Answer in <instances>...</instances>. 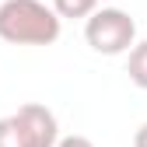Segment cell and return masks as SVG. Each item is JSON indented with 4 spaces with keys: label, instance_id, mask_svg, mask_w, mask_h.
Listing matches in <instances>:
<instances>
[{
    "label": "cell",
    "instance_id": "1",
    "mask_svg": "<svg viewBox=\"0 0 147 147\" xmlns=\"http://www.w3.org/2000/svg\"><path fill=\"white\" fill-rule=\"evenodd\" d=\"M56 7L42 0H4L0 4V39L11 46H53L60 39Z\"/></svg>",
    "mask_w": 147,
    "mask_h": 147
},
{
    "label": "cell",
    "instance_id": "2",
    "mask_svg": "<svg viewBox=\"0 0 147 147\" xmlns=\"http://www.w3.org/2000/svg\"><path fill=\"white\" fill-rule=\"evenodd\" d=\"M84 39L102 56H119V53L137 46V21L119 7H102V11H95L88 18Z\"/></svg>",
    "mask_w": 147,
    "mask_h": 147
},
{
    "label": "cell",
    "instance_id": "3",
    "mask_svg": "<svg viewBox=\"0 0 147 147\" xmlns=\"http://www.w3.org/2000/svg\"><path fill=\"white\" fill-rule=\"evenodd\" d=\"M18 123H21V130H25V140L28 147H56L60 144V126H56V116L49 112L46 105L39 102H28L18 109Z\"/></svg>",
    "mask_w": 147,
    "mask_h": 147
},
{
    "label": "cell",
    "instance_id": "4",
    "mask_svg": "<svg viewBox=\"0 0 147 147\" xmlns=\"http://www.w3.org/2000/svg\"><path fill=\"white\" fill-rule=\"evenodd\" d=\"M126 74H130V81H133L137 88H144V91H147V39H144V42H137V46L130 49Z\"/></svg>",
    "mask_w": 147,
    "mask_h": 147
},
{
    "label": "cell",
    "instance_id": "5",
    "mask_svg": "<svg viewBox=\"0 0 147 147\" xmlns=\"http://www.w3.org/2000/svg\"><path fill=\"white\" fill-rule=\"evenodd\" d=\"M60 18H91L98 11V0H53Z\"/></svg>",
    "mask_w": 147,
    "mask_h": 147
},
{
    "label": "cell",
    "instance_id": "6",
    "mask_svg": "<svg viewBox=\"0 0 147 147\" xmlns=\"http://www.w3.org/2000/svg\"><path fill=\"white\" fill-rule=\"evenodd\" d=\"M0 147H28L25 130H21V123H18V116L0 119Z\"/></svg>",
    "mask_w": 147,
    "mask_h": 147
},
{
    "label": "cell",
    "instance_id": "7",
    "mask_svg": "<svg viewBox=\"0 0 147 147\" xmlns=\"http://www.w3.org/2000/svg\"><path fill=\"white\" fill-rule=\"evenodd\" d=\"M56 147H95V144H91L88 137H77V133H70V137H63Z\"/></svg>",
    "mask_w": 147,
    "mask_h": 147
},
{
    "label": "cell",
    "instance_id": "8",
    "mask_svg": "<svg viewBox=\"0 0 147 147\" xmlns=\"http://www.w3.org/2000/svg\"><path fill=\"white\" fill-rule=\"evenodd\" d=\"M133 147H147V123L137 130V137H133Z\"/></svg>",
    "mask_w": 147,
    "mask_h": 147
}]
</instances>
